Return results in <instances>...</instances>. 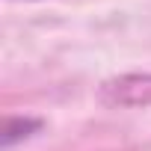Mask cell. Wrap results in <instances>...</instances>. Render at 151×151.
<instances>
[{"instance_id": "obj_2", "label": "cell", "mask_w": 151, "mask_h": 151, "mask_svg": "<svg viewBox=\"0 0 151 151\" xmlns=\"http://www.w3.org/2000/svg\"><path fill=\"white\" fill-rule=\"evenodd\" d=\"M39 127H42L39 119H30V116H9L6 124H3V148H12L18 139L33 136Z\"/></svg>"}, {"instance_id": "obj_1", "label": "cell", "mask_w": 151, "mask_h": 151, "mask_svg": "<svg viewBox=\"0 0 151 151\" xmlns=\"http://www.w3.org/2000/svg\"><path fill=\"white\" fill-rule=\"evenodd\" d=\"M101 101L110 107H148L151 104V74H122L101 86Z\"/></svg>"}]
</instances>
